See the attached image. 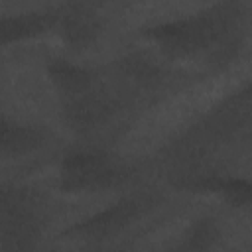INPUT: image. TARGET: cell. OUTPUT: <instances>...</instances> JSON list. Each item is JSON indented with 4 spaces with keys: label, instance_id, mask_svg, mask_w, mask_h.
Here are the masks:
<instances>
[{
    "label": "cell",
    "instance_id": "6da1fadb",
    "mask_svg": "<svg viewBox=\"0 0 252 252\" xmlns=\"http://www.w3.org/2000/svg\"><path fill=\"white\" fill-rule=\"evenodd\" d=\"M41 228L37 195L26 187L0 185V248H30Z\"/></svg>",
    "mask_w": 252,
    "mask_h": 252
},
{
    "label": "cell",
    "instance_id": "7a4b0ae2",
    "mask_svg": "<svg viewBox=\"0 0 252 252\" xmlns=\"http://www.w3.org/2000/svg\"><path fill=\"white\" fill-rule=\"evenodd\" d=\"M61 189L69 193L102 191L118 185L124 169L102 150H77L61 161Z\"/></svg>",
    "mask_w": 252,
    "mask_h": 252
},
{
    "label": "cell",
    "instance_id": "3957f363",
    "mask_svg": "<svg viewBox=\"0 0 252 252\" xmlns=\"http://www.w3.org/2000/svg\"><path fill=\"white\" fill-rule=\"evenodd\" d=\"M45 132L24 126L0 112V159L22 158L45 146Z\"/></svg>",
    "mask_w": 252,
    "mask_h": 252
},
{
    "label": "cell",
    "instance_id": "277c9868",
    "mask_svg": "<svg viewBox=\"0 0 252 252\" xmlns=\"http://www.w3.org/2000/svg\"><path fill=\"white\" fill-rule=\"evenodd\" d=\"M217 236H219V230L215 222L209 219H203L187 230V234L183 236L181 248H209Z\"/></svg>",
    "mask_w": 252,
    "mask_h": 252
}]
</instances>
